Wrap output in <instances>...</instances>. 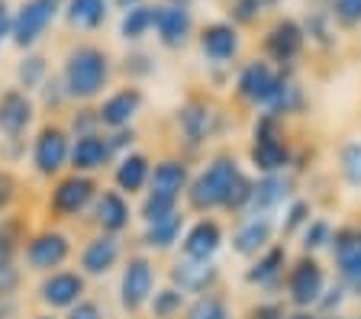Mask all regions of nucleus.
<instances>
[{
	"label": "nucleus",
	"mask_w": 361,
	"mask_h": 319,
	"mask_svg": "<svg viewBox=\"0 0 361 319\" xmlns=\"http://www.w3.org/2000/svg\"><path fill=\"white\" fill-rule=\"evenodd\" d=\"M152 23H155V4H139V7L123 10L120 16V39L129 46H139L142 39L152 36Z\"/></svg>",
	"instance_id": "473e14b6"
},
{
	"label": "nucleus",
	"mask_w": 361,
	"mask_h": 319,
	"mask_svg": "<svg viewBox=\"0 0 361 319\" xmlns=\"http://www.w3.org/2000/svg\"><path fill=\"white\" fill-rule=\"evenodd\" d=\"M65 319H106V306L100 304L97 296H84V300H78L71 310H65Z\"/></svg>",
	"instance_id": "a18cd8bd"
},
{
	"label": "nucleus",
	"mask_w": 361,
	"mask_h": 319,
	"mask_svg": "<svg viewBox=\"0 0 361 319\" xmlns=\"http://www.w3.org/2000/svg\"><path fill=\"white\" fill-rule=\"evenodd\" d=\"M184 229H188V216H184V210H174V213H168V216H161V220H155V223H145L142 249H149V251L174 249V245L180 242V236H184Z\"/></svg>",
	"instance_id": "a878e982"
},
{
	"label": "nucleus",
	"mask_w": 361,
	"mask_h": 319,
	"mask_svg": "<svg viewBox=\"0 0 361 319\" xmlns=\"http://www.w3.org/2000/svg\"><path fill=\"white\" fill-rule=\"evenodd\" d=\"M68 132L71 139L87 136V132H100V116H97V104H71V116H68Z\"/></svg>",
	"instance_id": "c9c22d12"
},
{
	"label": "nucleus",
	"mask_w": 361,
	"mask_h": 319,
	"mask_svg": "<svg viewBox=\"0 0 361 319\" xmlns=\"http://www.w3.org/2000/svg\"><path fill=\"white\" fill-rule=\"evenodd\" d=\"M71 255H75V245H71L68 232H61L59 226H39V229H30V236L23 242L20 261L32 274H49L65 268Z\"/></svg>",
	"instance_id": "423d86ee"
},
{
	"label": "nucleus",
	"mask_w": 361,
	"mask_h": 319,
	"mask_svg": "<svg viewBox=\"0 0 361 319\" xmlns=\"http://www.w3.org/2000/svg\"><path fill=\"white\" fill-rule=\"evenodd\" d=\"M281 84V71L271 65V61H248L245 68L235 77V94L245 100L248 106H262L268 110L271 100H274V91Z\"/></svg>",
	"instance_id": "dca6fc26"
},
{
	"label": "nucleus",
	"mask_w": 361,
	"mask_h": 319,
	"mask_svg": "<svg viewBox=\"0 0 361 319\" xmlns=\"http://www.w3.org/2000/svg\"><path fill=\"white\" fill-rule=\"evenodd\" d=\"M219 245H223V226H219L213 216H200V220L184 229V236H180V258L213 261Z\"/></svg>",
	"instance_id": "4be33fe9"
},
{
	"label": "nucleus",
	"mask_w": 361,
	"mask_h": 319,
	"mask_svg": "<svg viewBox=\"0 0 361 319\" xmlns=\"http://www.w3.org/2000/svg\"><path fill=\"white\" fill-rule=\"evenodd\" d=\"M106 136H110L113 152L123 155V152H133V145H135V139H139V132H135V126H126V130H113V132H106Z\"/></svg>",
	"instance_id": "09e8293b"
},
{
	"label": "nucleus",
	"mask_w": 361,
	"mask_h": 319,
	"mask_svg": "<svg viewBox=\"0 0 361 319\" xmlns=\"http://www.w3.org/2000/svg\"><path fill=\"white\" fill-rule=\"evenodd\" d=\"M30 236V220L23 213H4L0 216V268H13L23 255V242Z\"/></svg>",
	"instance_id": "c85d7f7f"
},
{
	"label": "nucleus",
	"mask_w": 361,
	"mask_h": 319,
	"mask_svg": "<svg viewBox=\"0 0 361 319\" xmlns=\"http://www.w3.org/2000/svg\"><path fill=\"white\" fill-rule=\"evenodd\" d=\"M90 216H94L97 232H110V236H123V232L133 226V206H129V197L120 194L116 187H100L97 200L90 206Z\"/></svg>",
	"instance_id": "6ab92c4d"
},
{
	"label": "nucleus",
	"mask_w": 361,
	"mask_h": 319,
	"mask_svg": "<svg viewBox=\"0 0 361 319\" xmlns=\"http://www.w3.org/2000/svg\"><path fill=\"white\" fill-rule=\"evenodd\" d=\"M171 284L180 290V294H210L219 281V268L213 261H194V258H178L168 271Z\"/></svg>",
	"instance_id": "b1692460"
},
{
	"label": "nucleus",
	"mask_w": 361,
	"mask_h": 319,
	"mask_svg": "<svg viewBox=\"0 0 361 319\" xmlns=\"http://www.w3.org/2000/svg\"><path fill=\"white\" fill-rule=\"evenodd\" d=\"M20 197H23L20 177H16L13 168L4 165L0 168V216H4V213H13L16 204H20Z\"/></svg>",
	"instance_id": "a19ab883"
},
{
	"label": "nucleus",
	"mask_w": 361,
	"mask_h": 319,
	"mask_svg": "<svg viewBox=\"0 0 361 319\" xmlns=\"http://www.w3.org/2000/svg\"><path fill=\"white\" fill-rule=\"evenodd\" d=\"M287 319H319V316H313V313H293V316H287Z\"/></svg>",
	"instance_id": "864d4df0"
},
{
	"label": "nucleus",
	"mask_w": 361,
	"mask_h": 319,
	"mask_svg": "<svg viewBox=\"0 0 361 319\" xmlns=\"http://www.w3.org/2000/svg\"><path fill=\"white\" fill-rule=\"evenodd\" d=\"M329 242H332V226L326 220H310L307 226H303V249H307V255Z\"/></svg>",
	"instance_id": "c03bdc74"
},
{
	"label": "nucleus",
	"mask_w": 361,
	"mask_h": 319,
	"mask_svg": "<svg viewBox=\"0 0 361 319\" xmlns=\"http://www.w3.org/2000/svg\"><path fill=\"white\" fill-rule=\"evenodd\" d=\"M36 296L49 313L71 310L78 300L87 296V277H84L78 268H59V271H49V274H42V281H39Z\"/></svg>",
	"instance_id": "9b49d317"
},
{
	"label": "nucleus",
	"mask_w": 361,
	"mask_h": 319,
	"mask_svg": "<svg viewBox=\"0 0 361 319\" xmlns=\"http://www.w3.org/2000/svg\"><path fill=\"white\" fill-rule=\"evenodd\" d=\"M123 261V236H110V232H94L84 239L81 255H78V271L84 277H106L113 268Z\"/></svg>",
	"instance_id": "2eb2a0df"
},
{
	"label": "nucleus",
	"mask_w": 361,
	"mask_h": 319,
	"mask_svg": "<svg viewBox=\"0 0 361 319\" xmlns=\"http://www.w3.org/2000/svg\"><path fill=\"white\" fill-rule=\"evenodd\" d=\"M274 7V0H233V10H229V23L233 26H252L258 23L268 10Z\"/></svg>",
	"instance_id": "ea45409f"
},
{
	"label": "nucleus",
	"mask_w": 361,
	"mask_h": 319,
	"mask_svg": "<svg viewBox=\"0 0 361 319\" xmlns=\"http://www.w3.org/2000/svg\"><path fill=\"white\" fill-rule=\"evenodd\" d=\"M145 106V91L139 84H120V87H113L106 91L104 97L97 100V116H100V126L104 132H113V130H126L133 126L135 116L142 113Z\"/></svg>",
	"instance_id": "9d476101"
},
{
	"label": "nucleus",
	"mask_w": 361,
	"mask_h": 319,
	"mask_svg": "<svg viewBox=\"0 0 361 319\" xmlns=\"http://www.w3.org/2000/svg\"><path fill=\"white\" fill-rule=\"evenodd\" d=\"M116 75V58L110 49L90 39H78L61 55V87L71 104H97Z\"/></svg>",
	"instance_id": "f257e3e1"
},
{
	"label": "nucleus",
	"mask_w": 361,
	"mask_h": 319,
	"mask_svg": "<svg viewBox=\"0 0 361 319\" xmlns=\"http://www.w3.org/2000/svg\"><path fill=\"white\" fill-rule=\"evenodd\" d=\"M97 194H100L97 177L65 171L61 177H55L49 194H45V216L52 223H71L78 216H84V213H90Z\"/></svg>",
	"instance_id": "20e7f679"
},
{
	"label": "nucleus",
	"mask_w": 361,
	"mask_h": 319,
	"mask_svg": "<svg viewBox=\"0 0 361 319\" xmlns=\"http://www.w3.org/2000/svg\"><path fill=\"white\" fill-rule=\"evenodd\" d=\"M68 155H71V132L59 120H42L30 139V161L42 181H55L68 171Z\"/></svg>",
	"instance_id": "39448f33"
},
{
	"label": "nucleus",
	"mask_w": 361,
	"mask_h": 319,
	"mask_svg": "<svg viewBox=\"0 0 361 319\" xmlns=\"http://www.w3.org/2000/svg\"><path fill=\"white\" fill-rule=\"evenodd\" d=\"M358 236H361V232H358Z\"/></svg>",
	"instance_id": "4d7b16f0"
},
{
	"label": "nucleus",
	"mask_w": 361,
	"mask_h": 319,
	"mask_svg": "<svg viewBox=\"0 0 361 319\" xmlns=\"http://www.w3.org/2000/svg\"><path fill=\"white\" fill-rule=\"evenodd\" d=\"M36 116L39 106L32 94L16 84L0 91V158H7V165L26 155V139L36 126Z\"/></svg>",
	"instance_id": "f03ea898"
},
{
	"label": "nucleus",
	"mask_w": 361,
	"mask_h": 319,
	"mask_svg": "<svg viewBox=\"0 0 361 319\" xmlns=\"http://www.w3.org/2000/svg\"><path fill=\"white\" fill-rule=\"evenodd\" d=\"M332 255H336V265L342 271V277L361 287V236L355 229H338L332 232Z\"/></svg>",
	"instance_id": "c756f323"
},
{
	"label": "nucleus",
	"mask_w": 361,
	"mask_h": 319,
	"mask_svg": "<svg viewBox=\"0 0 361 319\" xmlns=\"http://www.w3.org/2000/svg\"><path fill=\"white\" fill-rule=\"evenodd\" d=\"M264 55H268L274 65H290V61L300 58L303 46H307V32H303V26L297 23V20H290V16H281V20H274L271 23V30L264 32Z\"/></svg>",
	"instance_id": "a211bd4d"
},
{
	"label": "nucleus",
	"mask_w": 361,
	"mask_h": 319,
	"mask_svg": "<svg viewBox=\"0 0 361 319\" xmlns=\"http://www.w3.org/2000/svg\"><path fill=\"white\" fill-rule=\"evenodd\" d=\"M184 310H188V294H180L174 284L155 290V294H152V300H149L152 319H178Z\"/></svg>",
	"instance_id": "72a5a7b5"
},
{
	"label": "nucleus",
	"mask_w": 361,
	"mask_h": 319,
	"mask_svg": "<svg viewBox=\"0 0 361 319\" xmlns=\"http://www.w3.org/2000/svg\"><path fill=\"white\" fill-rule=\"evenodd\" d=\"M245 175L242 165L235 161V155H216L210 165L203 168L197 177H190L188 184V206L194 213H210V210H226L229 194L239 184V177Z\"/></svg>",
	"instance_id": "7ed1b4c3"
},
{
	"label": "nucleus",
	"mask_w": 361,
	"mask_h": 319,
	"mask_svg": "<svg viewBox=\"0 0 361 319\" xmlns=\"http://www.w3.org/2000/svg\"><path fill=\"white\" fill-rule=\"evenodd\" d=\"M65 10V0H20L13 7V30L10 42L20 52H30L45 39V32L55 26V20Z\"/></svg>",
	"instance_id": "0eeeda50"
},
{
	"label": "nucleus",
	"mask_w": 361,
	"mask_h": 319,
	"mask_svg": "<svg viewBox=\"0 0 361 319\" xmlns=\"http://www.w3.org/2000/svg\"><path fill=\"white\" fill-rule=\"evenodd\" d=\"M338 168L352 187H361V142H345L338 152Z\"/></svg>",
	"instance_id": "79ce46f5"
},
{
	"label": "nucleus",
	"mask_w": 361,
	"mask_h": 319,
	"mask_svg": "<svg viewBox=\"0 0 361 319\" xmlns=\"http://www.w3.org/2000/svg\"><path fill=\"white\" fill-rule=\"evenodd\" d=\"M252 165L262 171V175H278L290 165V145L284 139L281 130V116L274 113H262L255 120V130H252Z\"/></svg>",
	"instance_id": "6e6552de"
},
{
	"label": "nucleus",
	"mask_w": 361,
	"mask_h": 319,
	"mask_svg": "<svg viewBox=\"0 0 361 319\" xmlns=\"http://www.w3.org/2000/svg\"><path fill=\"white\" fill-rule=\"evenodd\" d=\"M300 106H303V91H300V84H297L293 77H287L284 71H281V84H278V91H274V100H271L268 113H274V116H287V113H297Z\"/></svg>",
	"instance_id": "f704fd0d"
},
{
	"label": "nucleus",
	"mask_w": 361,
	"mask_h": 319,
	"mask_svg": "<svg viewBox=\"0 0 361 319\" xmlns=\"http://www.w3.org/2000/svg\"><path fill=\"white\" fill-rule=\"evenodd\" d=\"M165 4H178V7H190L194 0H165Z\"/></svg>",
	"instance_id": "6e6d98bb"
},
{
	"label": "nucleus",
	"mask_w": 361,
	"mask_h": 319,
	"mask_svg": "<svg viewBox=\"0 0 361 319\" xmlns=\"http://www.w3.org/2000/svg\"><path fill=\"white\" fill-rule=\"evenodd\" d=\"M326 290V271L323 265L310 255H303L300 261H293L290 271H287V300H290L297 310H310V306L319 304V296Z\"/></svg>",
	"instance_id": "ddd939ff"
},
{
	"label": "nucleus",
	"mask_w": 361,
	"mask_h": 319,
	"mask_svg": "<svg viewBox=\"0 0 361 319\" xmlns=\"http://www.w3.org/2000/svg\"><path fill=\"white\" fill-rule=\"evenodd\" d=\"M23 287V268H0V300H13Z\"/></svg>",
	"instance_id": "49530a36"
},
{
	"label": "nucleus",
	"mask_w": 361,
	"mask_h": 319,
	"mask_svg": "<svg viewBox=\"0 0 361 319\" xmlns=\"http://www.w3.org/2000/svg\"><path fill=\"white\" fill-rule=\"evenodd\" d=\"M32 319H59V316H55V313H49V310H45V313H36V316H32Z\"/></svg>",
	"instance_id": "5fc2aeb1"
},
{
	"label": "nucleus",
	"mask_w": 361,
	"mask_h": 319,
	"mask_svg": "<svg viewBox=\"0 0 361 319\" xmlns=\"http://www.w3.org/2000/svg\"><path fill=\"white\" fill-rule=\"evenodd\" d=\"M197 46H200L203 58L210 61V65H229V61L239 55V49H242L239 26L226 23V20L207 23L200 32H197Z\"/></svg>",
	"instance_id": "aec40b11"
},
{
	"label": "nucleus",
	"mask_w": 361,
	"mask_h": 319,
	"mask_svg": "<svg viewBox=\"0 0 361 319\" xmlns=\"http://www.w3.org/2000/svg\"><path fill=\"white\" fill-rule=\"evenodd\" d=\"M284 268H287V249L284 245H268L255 258V265L245 271V281L248 284H258V287H271L284 277Z\"/></svg>",
	"instance_id": "7c9ffc66"
},
{
	"label": "nucleus",
	"mask_w": 361,
	"mask_h": 319,
	"mask_svg": "<svg viewBox=\"0 0 361 319\" xmlns=\"http://www.w3.org/2000/svg\"><path fill=\"white\" fill-rule=\"evenodd\" d=\"M39 100H36V106H42L45 113H61V110H68L71 106V100H68V94H65V87H61V77L59 75H52L49 81L39 87Z\"/></svg>",
	"instance_id": "58836bf2"
},
{
	"label": "nucleus",
	"mask_w": 361,
	"mask_h": 319,
	"mask_svg": "<svg viewBox=\"0 0 361 319\" xmlns=\"http://www.w3.org/2000/svg\"><path fill=\"white\" fill-rule=\"evenodd\" d=\"M113 161H116V152H113L110 136H106L104 130L71 139L68 171H75V175H90V177H97L100 171L113 168Z\"/></svg>",
	"instance_id": "f8f14e48"
},
{
	"label": "nucleus",
	"mask_w": 361,
	"mask_h": 319,
	"mask_svg": "<svg viewBox=\"0 0 361 319\" xmlns=\"http://www.w3.org/2000/svg\"><path fill=\"white\" fill-rule=\"evenodd\" d=\"M174 120H178V132L184 136L188 145L210 142V139L219 132V126H223L216 106H210L207 100H188V104H180Z\"/></svg>",
	"instance_id": "f3484780"
},
{
	"label": "nucleus",
	"mask_w": 361,
	"mask_h": 319,
	"mask_svg": "<svg viewBox=\"0 0 361 319\" xmlns=\"http://www.w3.org/2000/svg\"><path fill=\"white\" fill-rule=\"evenodd\" d=\"M110 4H113V7H116V10H120V13H123V10H129V7H139V4H149V0H110Z\"/></svg>",
	"instance_id": "603ef678"
},
{
	"label": "nucleus",
	"mask_w": 361,
	"mask_h": 319,
	"mask_svg": "<svg viewBox=\"0 0 361 319\" xmlns=\"http://www.w3.org/2000/svg\"><path fill=\"white\" fill-rule=\"evenodd\" d=\"M113 4L110 0H65V10H61V20L71 32H100L110 20Z\"/></svg>",
	"instance_id": "393cba45"
},
{
	"label": "nucleus",
	"mask_w": 361,
	"mask_h": 319,
	"mask_svg": "<svg viewBox=\"0 0 361 319\" xmlns=\"http://www.w3.org/2000/svg\"><path fill=\"white\" fill-rule=\"evenodd\" d=\"M155 281H158V268L145 251H135L123 261V274H120V306L123 313L135 316L149 306L152 294H155Z\"/></svg>",
	"instance_id": "1a4fd4ad"
},
{
	"label": "nucleus",
	"mask_w": 361,
	"mask_h": 319,
	"mask_svg": "<svg viewBox=\"0 0 361 319\" xmlns=\"http://www.w3.org/2000/svg\"><path fill=\"white\" fill-rule=\"evenodd\" d=\"M252 319H287L284 313V304H274V300H264L252 310Z\"/></svg>",
	"instance_id": "8fccbe9b"
},
{
	"label": "nucleus",
	"mask_w": 361,
	"mask_h": 319,
	"mask_svg": "<svg viewBox=\"0 0 361 319\" xmlns=\"http://www.w3.org/2000/svg\"><path fill=\"white\" fill-rule=\"evenodd\" d=\"M52 77V65H49V55L45 52H23V58L16 61V87H23L26 94H36L45 81Z\"/></svg>",
	"instance_id": "2f4dec72"
},
{
	"label": "nucleus",
	"mask_w": 361,
	"mask_h": 319,
	"mask_svg": "<svg viewBox=\"0 0 361 319\" xmlns=\"http://www.w3.org/2000/svg\"><path fill=\"white\" fill-rule=\"evenodd\" d=\"M149 175H152V158L145 152H139V149L116 155V161H113V187L126 194V197L145 194Z\"/></svg>",
	"instance_id": "5701e85b"
},
{
	"label": "nucleus",
	"mask_w": 361,
	"mask_h": 319,
	"mask_svg": "<svg viewBox=\"0 0 361 319\" xmlns=\"http://www.w3.org/2000/svg\"><path fill=\"white\" fill-rule=\"evenodd\" d=\"M152 32H155V42L161 49L180 52L194 36V13L188 7H178V4H155Z\"/></svg>",
	"instance_id": "4468645a"
},
{
	"label": "nucleus",
	"mask_w": 361,
	"mask_h": 319,
	"mask_svg": "<svg viewBox=\"0 0 361 319\" xmlns=\"http://www.w3.org/2000/svg\"><path fill=\"white\" fill-rule=\"evenodd\" d=\"M271 236H274V223L268 216H248L233 236V251L242 255V258H255L271 245Z\"/></svg>",
	"instance_id": "bb28decb"
},
{
	"label": "nucleus",
	"mask_w": 361,
	"mask_h": 319,
	"mask_svg": "<svg viewBox=\"0 0 361 319\" xmlns=\"http://www.w3.org/2000/svg\"><path fill=\"white\" fill-rule=\"evenodd\" d=\"M10 30H13V7L10 0H0V46L10 39Z\"/></svg>",
	"instance_id": "3c124183"
},
{
	"label": "nucleus",
	"mask_w": 361,
	"mask_h": 319,
	"mask_svg": "<svg viewBox=\"0 0 361 319\" xmlns=\"http://www.w3.org/2000/svg\"><path fill=\"white\" fill-rule=\"evenodd\" d=\"M184 319H233V313H229L223 296L210 290V294H200L194 304L184 310Z\"/></svg>",
	"instance_id": "e433bc0d"
},
{
	"label": "nucleus",
	"mask_w": 361,
	"mask_h": 319,
	"mask_svg": "<svg viewBox=\"0 0 361 319\" xmlns=\"http://www.w3.org/2000/svg\"><path fill=\"white\" fill-rule=\"evenodd\" d=\"M188 184H190V168L184 158H161L152 165V175H149V187L145 194L152 197H161V200H171V204H180V197L188 194Z\"/></svg>",
	"instance_id": "412c9836"
},
{
	"label": "nucleus",
	"mask_w": 361,
	"mask_h": 319,
	"mask_svg": "<svg viewBox=\"0 0 361 319\" xmlns=\"http://www.w3.org/2000/svg\"><path fill=\"white\" fill-rule=\"evenodd\" d=\"M116 71H123L129 84H139L142 77H149L152 71H155V58H152L149 52H142V49H129V52L123 55V61L116 65Z\"/></svg>",
	"instance_id": "4c0bfd02"
},
{
	"label": "nucleus",
	"mask_w": 361,
	"mask_h": 319,
	"mask_svg": "<svg viewBox=\"0 0 361 319\" xmlns=\"http://www.w3.org/2000/svg\"><path fill=\"white\" fill-rule=\"evenodd\" d=\"M329 16L338 26L355 30L361 23V0H332L329 4Z\"/></svg>",
	"instance_id": "37998d69"
},
{
	"label": "nucleus",
	"mask_w": 361,
	"mask_h": 319,
	"mask_svg": "<svg viewBox=\"0 0 361 319\" xmlns=\"http://www.w3.org/2000/svg\"><path fill=\"white\" fill-rule=\"evenodd\" d=\"M310 223V204L307 200H293L290 206H287V220H284V236H290V232H297L300 226H307Z\"/></svg>",
	"instance_id": "de8ad7c7"
},
{
	"label": "nucleus",
	"mask_w": 361,
	"mask_h": 319,
	"mask_svg": "<svg viewBox=\"0 0 361 319\" xmlns=\"http://www.w3.org/2000/svg\"><path fill=\"white\" fill-rule=\"evenodd\" d=\"M290 197V181L284 177V171L278 175H262L252 190V204H248V216H264V213L278 210L281 204H287Z\"/></svg>",
	"instance_id": "cd10ccee"
}]
</instances>
